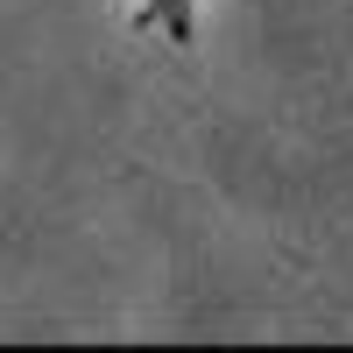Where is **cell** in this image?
<instances>
[{"label": "cell", "mask_w": 353, "mask_h": 353, "mask_svg": "<svg viewBox=\"0 0 353 353\" xmlns=\"http://www.w3.org/2000/svg\"><path fill=\"white\" fill-rule=\"evenodd\" d=\"M134 28H163L170 43L198 36V0H134Z\"/></svg>", "instance_id": "obj_1"}]
</instances>
